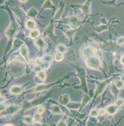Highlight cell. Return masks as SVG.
I'll list each match as a JSON object with an SVG mask.
<instances>
[{
  "label": "cell",
  "instance_id": "cell-1",
  "mask_svg": "<svg viewBox=\"0 0 124 126\" xmlns=\"http://www.w3.org/2000/svg\"><path fill=\"white\" fill-rule=\"evenodd\" d=\"M48 96L49 95L47 94L44 96L38 97L31 101H24L22 104L21 108L23 111L29 110L44 102Z\"/></svg>",
  "mask_w": 124,
  "mask_h": 126
},
{
  "label": "cell",
  "instance_id": "cell-10",
  "mask_svg": "<svg viewBox=\"0 0 124 126\" xmlns=\"http://www.w3.org/2000/svg\"><path fill=\"white\" fill-rule=\"evenodd\" d=\"M20 108V107L19 106L15 104L10 105L7 107H6L3 111L1 112L0 115L1 116L13 115L19 110Z\"/></svg>",
  "mask_w": 124,
  "mask_h": 126
},
{
  "label": "cell",
  "instance_id": "cell-43",
  "mask_svg": "<svg viewBox=\"0 0 124 126\" xmlns=\"http://www.w3.org/2000/svg\"><path fill=\"white\" fill-rule=\"evenodd\" d=\"M6 106L4 103L2 102H1V105H0V113L3 111L5 109H6Z\"/></svg>",
  "mask_w": 124,
  "mask_h": 126
},
{
  "label": "cell",
  "instance_id": "cell-30",
  "mask_svg": "<svg viewBox=\"0 0 124 126\" xmlns=\"http://www.w3.org/2000/svg\"><path fill=\"white\" fill-rule=\"evenodd\" d=\"M89 101V98L87 95H85L83 97V99L82 100V103H81V106L79 111H80L83 109V108L88 102Z\"/></svg>",
  "mask_w": 124,
  "mask_h": 126
},
{
  "label": "cell",
  "instance_id": "cell-45",
  "mask_svg": "<svg viewBox=\"0 0 124 126\" xmlns=\"http://www.w3.org/2000/svg\"><path fill=\"white\" fill-rule=\"evenodd\" d=\"M120 61H121V63H122V64H123L124 65V55H123V56L121 57V59Z\"/></svg>",
  "mask_w": 124,
  "mask_h": 126
},
{
  "label": "cell",
  "instance_id": "cell-7",
  "mask_svg": "<svg viewBox=\"0 0 124 126\" xmlns=\"http://www.w3.org/2000/svg\"><path fill=\"white\" fill-rule=\"evenodd\" d=\"M12 11L21 23H23L25 22L28 16L27 13L22 9L17 6L12 8Z\"/></svg>",
  "mask_w": 124,
  "mask_h": 126
},
{
  "label": "cell",
  "instance_id": "cell-38",
  "mask_svg": "<svg viewBox=\"0 0 124 126\" xmlns=\"http://www.w3.org/2000/svg\"><path fill=\"white\" fill-rule=\"evenodd\" d=\"M116 43L119 46H121L124 44V37H119L116 40Z\"/></svg>",
  "mask_w": 124,
  "mask_h": 126
},
{
  "label": "cell",
  "instance_id": "cell-14",
  "mask_svg": "<svg viewBox=\"0 0 124 126\" xmlns=\"http://www.w3.org/2000/svg\"><path fill=\"white\" fill-rule=\"evenodd\" d=\"M46 9H51L53 11H55L56 9V6L52 3L51 0H46L43 4L40 13Z\"/></svg>",
  "mask_w": 124,
  "mask_h": 126
},
{
  "label": "cell",
  "instance_id": "cell-34",
  "mask_svg": "<svg viewBox=\"0 0 124 126\" xmlns=\"http://www.w3.org/2000/svg\"><path fill=\"white\" fill-rule=\"evenodd\" d=\"M115 84L116 86L119 89L123 88L124 87V82L120 80H116L115 81Z\"/></svg>",
  "mask_w": 124,
  "mask_h": 126
},
{
  "label": "cell",
  "instance_id": "cell-17",
  "mask_svg": "<svg viewBox=\"0 0 124 126\" xmlns=\"http://www.w3.org/2000/svg\"><path fill=\"white\" fill-rule=\"evenodd\" d=\"M19 49H20V54L21 55V56L24 59V60L27 62L29 63V57H28L29 50L27 46L24 44H23L21 47Z\"/></svg>",
  "mask_w": 124,
  "mask_h": 126
},
{
  "label": "cell",
  "instance_id": "cell-29",
  "mask_svg": "<svg viewBox=\"0 0 124 126\" xmlns=\"http://www.w3.org/2000/svg\"><path fill=\"white\" fill-rule=\"evenodd\" d=\"M37 76L40 79H41L42 81H44L46 79V73L44 71H40L38 72Z\"/></svg>",
  "mask_w": 124,
  "mask_h": 126
},
{
  "label": "cell",
  "instance_id": "cell-44",
  "mask_svg": "<svg viewBox=\"0 0 124 126\" xmlns=\"http://www.w3.org/2000/svg\"><path fill=\"white\" fill-rule=\"evenodd\" d=\"M105 110L104 109H101L99 111V113L100 115H104V113H105Z\"/></svg>",
  "mask_w": 124,
  "mask_h": 126
},
{
  "label": "cell",
  "instance_id": "cell-4",
  "mask_svg": "<svg viewBox=\"0 0 124 126\" xmlns=\"http://www.w3.org/2000/svg\"><path fill=\"white\" fill-rule=\"evenodd\" d=\"M85 62L88 67L93 69H98L100 66V61L98 57L95 56L87 57Z\"/></svg>",
  "mask_w": 124,
  "mask_h": 126
},
{
  "label": "cell",
  "instance_id": "cell-24",
  "mask_svg": "<svg viewBox=\"0 0 124 126\" xmlns=\"http://www.w3.org/2000/svg\"><path fill=\"white\" fill-rule=\"evenodd\" d=\"M40 35V32L37 29H34L31 30L29 33V36L31 39L36 40L39 37Z\"/></svg>",
  "mask_w": 124,
  "mask_h": 126
},
{
  "label": "cell",
  "instance_id": "cell-27",
  "mask_svg": "<svg viewBox=\"0 0 124 126\" xmlns=\"http://www.w3.org/2000/svg\"><path fill=\"white\" fill-rule=\"evenodd\" d=\"M56 50L57 52H60L63 54L66 53L68 51V48L67 47L62 44H58L56 46Z\"/></svg>",
  "mask_w": 124,
  "mask_h": 126
},
{
  "label": "cell",
  "instance_id": "cell-15",
  "mask_svg": "<svg viewBox=\"0 0 124 126\" xmlns=\"http://www.w3.org/2000/svg\"><path fill=\"white\" fill-rule=\"evenodd\" d=\"M77 29H71V30H63V31L64 33L65 36L69 39L70 40V43L73 44V39L75 35V32H77Z\"/></svg>",
  "mask_w": 124,
  "mask_h": 126
},
{
  "label": "cell",
  "instance_id": "cell-2",
  "mask_svg": "<svg viewBox=\"0 0 124 126\" xmlns=\"http://www.w3.org/2000/svg\"><path fill=\"white\" fill-rule=\"evenodd\" d=\"M10 15L11 17V22L10 25L5 31L4 34L9 40H11L16 35L18 32V26L10 13Z\"/></svg>",
  "mask_w": 124,
  "mask_h": 126
},
{
  "label": "cell",
  "instance_id": "cell-39",
  "mask_svg": "<svg viewBox=\"0 0 124 126\" xmlns=\"http://www.w3.org/2000/svg\"><path fill=\"white\" fill-rule=\"evenodd\" d=\"M124 103V100L122 98L118 99L115 102V105H117L118 107H120L122 106Z\"/></svg>",
  "mask_w": 124,
  "mask_h": 126
},
{
  "label": "cell",
  "instance_id": "cell-20",
  "mask_svg": "<svg viewBox=\"0 0 124 126\" xmlns=\"http://www.w3.org/2000/svg\"><path fill=\"white\" fill-rule=\"evenodd\" d=\"M70 101V97L68 94H63L60 96L59 102L62 105H66Z\"/></svg>",
  "mask_w": 124,
  "mask_h": 126
},
{
  "label": "cell",
  "instance_id": "cell-25",
  "mask_svg": "<svg viewBox=\"0 0 124 126\" xmlns=\"http://www.w3.org/2000/svg\"><path fill=\"white\" fill-rule=\"evenodd\" d=\"M39 14V12L34 7L31 8L27 12V16L31 18L35 17Z\"/></svg>",
  "mask_w": 124,
  "mask_h": 126
},
{
  "label": "cell",
  "instance_id": "cell-47",
  "mask_svg": "<svg viewBox=\"0 0 124 126\" xmlns=\"http://www.w3.org/2000/svg\"><path fill=\"white\" fill-rule=\"evenodd\" d=\"M21 2H22V3H24L25 2H26L28 0H19Z\"/></svg>",
  "mask_w": 124,
  "mask_h": 126
},
{
  "label": "cell",
  "instance_id": "cell-3",
  "mask_svg": "<svg viewBox=\"0 0 124 126\" xmlns=\"http://www.w3.org/2000/svg\"><path fill=\"white\" fill-rule=\"evenodd\" d=\"M75 67L77 72V76L79 77L81 83L80 88L82 89L85 93H87V88L86 81V73L85 70L80 66H76Z\"/></svg>",
  "mask_w": 124,
  "mask_h": 126
},
{
  "label": "cell",
  "instance_id": "cell-22",
  "mask_svg": "<svg viewBox=\"0 0 124 126\" xmlns=\"http://www.w3.org/2000/svg\"><path fill=\"white\" fill-rule=\"evenodd\" d=\"M66 107L68 109H70V110H77V109H80L81 106V103L70 101L66 105Z\"/></svg>",
  "mask_w": 124,
  "mask_h": 126
},
{
  "label": "cell",
  "instance_id": "cell-9",
  "mask_svg": "<svg viewBox=\"0 0 124 126\" xmlns=\"http://www.w3.org/2000/svg\"><path fill=\"white\" fill-rule=\"evenodd\" d=\"M91 0H87L82 4L74 5V6L80 9L85 16H88L91 12Z\"/></svg>",
  "mask_w": 124,
  "mask_h": 126
},
{
  "label": "cell",
  "instance_id": "cell-6",
  "mask_svg": "<svg viewBox=\"0 0 124 126\" xmlns=\"http://www.w3.org/2000/svg\"><path fill=\"white\" fill-rule=\"evenodd\" d=\"M58 82L49 83L47 84H39L36 86L31 88L29 90L25 92V93H38L44 91L47 89H49L52 86L57 84Z\"/></svg>",
  "mask_w": 124,
  "mask_h": 126
},
{
  "label": "cell",
  "instance_id": "cell-19",
  "mask_svg": "<svg viewBox=\"0 0 124 126\" xmlns=\"http://www.w3.org/2000/svg\"><path fill=\"white\" fill-rule=\"evenodd\" d=\"M97 52V49L96 47H86L83 50V54L84 55L87 57H88L89 56H92V54L96 53Z\"/></svg>",
  "mask_w": 124,
  "mask_h": 126
},
{
  "label": "cell",
  "instance_id": "cell-21",
  "mask_svg": "<svg viewBox=\"0 0 124 126\" xmlns=\"http://www.w3.org/2000/svg\"><path fill=\"white\" fill-rule=\"evenodd\" d=\"M25 26L26 28L29 30H32L35 29L36 26L35 21L31 19H28L25 22Z\"/></svg>",
  "mask_w": 124,
  "mask_h": 126
},
{
  "label": "cell",
  "instance_id": "cell-26",
  "mask_svg": "<svg viewBox=\"0 0 124 126\" xmlns=\"http://www.w3.org/2000/svg\"><path fill=\"white\" fill-rule=\"evenodd\" d=\"M50 109L51 112L54 114H62L63 112L61 108L57 105H53L51 106L50 108Z\"/></svg>",
  "mask_w": 124,
  "mask_h": 126
},
{
  "label": "cell",
  "instance_id": "cell-11",
  "mask_svg": "<svg viewBox=\"0 0 124 126\" xmlns=\"http://www.w3.org/2000/svg\"><path fill=\"white\" fill-rule=\"evenodd\" d=\"M111 80V79H110L103 81H100L97 82V88L95 92V97L98 96L103 92L107 85L110 82Z\"/></svg>",
  "mask_w": 124,
  "mask_h": 126
},
{
  "label": "cell",
  "instance_id": "cell-41",
  "mask_svg": "<svg viewBox=\"0 0 124 126\" xmlns=\"http://www.w3.org/2000/svg\"><path fill=\"white\" fill-rule=\"evenodd\" d=\"M99 112L95 109H92L90 112V115L93 117H96L98 115Z\"/></svg>",
  "mask_w": 124,
  "mask_h": 126
},
{
  "label": "cell",
  "instance_id": "cell-18",
  "mask_svg": "<svg viewBox=\"0 0 124 126\" xmlns=\"http://www.w3.org/2000/svg\"><path fill=\"white\" fill-rule=\"evenodd\" d=\"M24 88L23 86L18 85L13 86L10 89V92L13 94H19L23 91Z\"/></svg>",
  "mask_w": 124,
  "mask_h": 126
},
{
  "label": "cell",
  "instance_id": "cell-36",
  "mask_svg": "<svg viewBox=\"0 0 124 126\" xmlns=\"http://www.w3.org/2000/svg\"><path fill=\"white\" fill-rule=\"evenodd\" d=\"M33 118L34 121L36 123H39L41 120H42V116L41 114L40 113H38V112L35 113L34 114Z\"/></svg>",
  "mask_w": 124,
  "mask_h": 126
},
{
  "label": "cell",
  "instance_id": "cell-8",
  "mask_svg": "<svg viewBox=\"0 0 124 126\" xmlns=\"http://www.w3.org/2000/svg\"><path fill=\"white\" fill-rule=\"evenodd\" d=\"M55 28L52 22L46 27L43 33V35L46 37H48L51 40L55 41L57 39V37L55 34Z\"/></svg>",
  "mask_w": 124,
  "mask_h": 126
},
{
  "label": "cell",
  "instance_id": "cell-37",
  "mask_svg": "<svg viewBox=\"0 0 124 126\" xmlns=\"http://www.w3.org/2000/svg\"><path fill=\"white\" fill-rule=\"evenodd\" d=\"M44 62L45 61H44L43 58H37L34 60V63L36 66H39L42 64V63H44Z\"/></svg>",
  "mask_w": 124,
  "mask_h": 126
},
{
  "label": "cell",
  "instance_id": "cell-31",
  "mask_svg": "<svg viewBox=\"0 0 124 126\" xmlns=\"http://www.w3.org/2000/svg\"><path fill=\"white\" fill-rule=\"evenodd\" d=\"M23 121L28 124H31L33 122V118L31 115H26L23 118Z\"/></svg>",
  "mask_w": 124,
  "mask_h": 126
},
{
  "label": "cell",
  "instance_id": "cell-42",
  "mask_svg": "<svg viewBox=\"0 0 124 126\" xmlns=\"http://www.w3.org/2000/svg\"><path fill=\"white\" fill-rule=\"evenodd\" d=\"M44 111H45V108L43 107L40 106L38 109L37 112L38 113L41 114H42V113L44 112Z\"/></svg>",
  "mask_w": 124,
  "mask_h": 126
},
{
  "label": "cell",
  "instance_id": "cell-28",
  "mask_svg": "<svg viewBox=\"0 0 124 126\" xmlns=\"http://www.w3.org/2000/svg\"><path fill=\"white\" fill-rule=\"evenodd\" d=\"M111 91L115 97H117L119 94V89L116 86L115 84H112L111 87Z\"/></svg>",
  "mask_w": 124,
  "mask_h": 126
},
{
  "label": "cell",
  "instance_id": "cell-46",
  "mask_svg": "<svg viewBox=\"0 0 124 126\" xmlns=\"http://www.w3.org/2000/svg\"><path fill=\"white\" fill-rule=\"evenodd\" d=\"M120 79L124 82V73L122 75V76H121Z\"/></svg>",
  "mask_w": 124,
  "mask_h": 126
},
{
  "label": "cell",
  "instance_id": "cell-33",
  "mask_svg": "<svg viewBox=\"0 0 124 126\" xmlns=\"http://www.w3.org/2000/svg\"><path fill=\"white\" fill-rule=\"evenodd\" d=\"M108 29V28L107 26L102 25L97 27L96 31L97 32L100 33V32H101L104 31H106Z\"/></svg>",
  "mask_w": 124,
  "mask_h": 126
},
{
  "label": "cell",
  "instance_id": "cell-32",
  "mask_svg": "<svg viewBox=\"0 0 124 126\" xmlns=\"http://www.w3.org/2000/svg\"><path fill=\"white\" fill-rule=\"evenodd\" d=\"M63 59V54L60 52H57L55 55V60L58 62H60L62 61Z\"/></svg>",
  "mask_w": 124,
  "mask_h": 126
},
{
  "label": "cell",
  "instance_id": "cell-5",
  "mask_svg": "<svg viewBox=\"0 0 124 126\" xmlns=\"http://www.w3.org/2000/svg\"><path fill=\"white\" fill-rule=\"evenodd\" d=\"M66 23L72 29L75 30L80 26L81 21L77 16L73 15L67 18Z\"/></svg>",
  "mask_w": 124,
  "mask_h": 126
},
{
  "label": "cell",
  "instance_id": "cell-35",
  "mask_svg": "<svg viewBox=\"0 0 124 126\" xmlns=\"http://www.w3.org/2000/svg\"><path fill=\"white\" fill-rule=\"evenodd\" d=\"M43 59L45 62H48L50 63L52 62V59H53L52 56L49 54H46L44 55L43 56Z\"/></svg>",
  "mask_w": 124,
  "mask_h": 126
},
{
  "label": "cell",
  "instance_id": "cell-13",
  "mask_svg": "<svg viewBox=\"0 0 124 126\" xmlns=\"http://www.w3.org/2000/svg\"><path fill=\"white\" fill-rule=\"evenodd\" d=\"M35 45L37 47L39 50L43 51L47 47V44L45 41L42 38H38L34 42Z\"/></svg>",
  "mask_w": 124,
  "mask_h": 126
},
{
  "label": "cell",
  "instance_id": "cell-23",
  "mask_svg": "<svg viewBox=\"0 0 124 126\" xmlns=\"http://www.w3.org/2000/svg\"><path fill=\"white\" fill-rule=\"evenodd\" d=\"M118 107L116 105L111 104L106 107V110L108 114L112 115L117 112L118 110Z\"/></svg>",
  "mask_w": 124,
  "mask_h": 126
},
{
  "label": "cell",
  "instance_id": "cell-40",
  "mask_svg": "<svg viewBox=\"0 0 124 126\" xmlns=\"http://www.w3.org/2000/svg\"><path fill=\"white\" fill-rule=\"evenodd\" d=\"M66 117L64 116L63 118H62L57 124V126H67V124L66 123L65 120Z\"/></svg>",
  "mask_w": 124,
  "mask_h": 126
},
{
  "label": "cell",
  "instance_id": "cell-16",
  "mask_svg": "<svg viewBox=\"0 0 124 126\" xmlns=\"http://www.w3.org/2000/svg\"><path fill=\"white\" fill-rule=\"evenodd\" d=\"M24 42L22 41L21 40H20L19 39H16L13 41V47L10 53L14 52L15 51L18 50V49H20L21 47L24 44Z\"/></svg>",
  "mask_w": 124,
  "mask_h": 126
},
{
  "label": "cell",
  "instance_id": "cell-12",
  "mask_svg": "<svg viewBox=\"0 0 124 126\" xmlns=\"http://www.w3.org/2000/svg\"><path fill=\"white\" fill-rule=\"evenodd\" d=\"M65 0H62L61 5L59 9L56 12V14L54 15V17L53 18V21H56V20H59L61 19L62 16V14L64 12L65 6Z\"/></svg>",
  "mask_w": 124,
  "mask_h": 126
}]
</instances>
